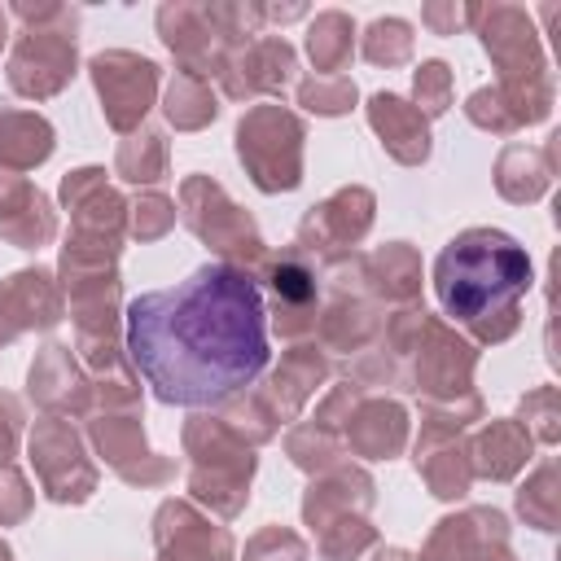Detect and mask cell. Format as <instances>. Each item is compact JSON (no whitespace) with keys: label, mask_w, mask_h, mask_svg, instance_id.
<instances>
[{"label":"cell","mask_w":561,"mask_h":561,"mask_svg":"<svg viewBox=\"0 0 561 561\" xmlns=\"http://www.w3.org/2000/svg\"><path fill=\"white\" fill-rule=\"evenodd\" d=\"M123 342L153 399L171 408H219L272 364L263 289L232 263H202L167 289L136 294Z\"/></svg>","instance_id":"cell-1"},{"label":"cell","mask_w":561,"mask_h":561,"mask_svg":"<svg viewBox=\"0 0 561 561\" xmlns=\"http://www.w3.org/2000/svg\"><path fill=\"white\" fill-rule=\"evenodd\" d=\"M530 289V254L500 228H465L434 259V294L460 324L508 316Z\"/></svg>","instance_id":"cell-2"}]
</instances>
